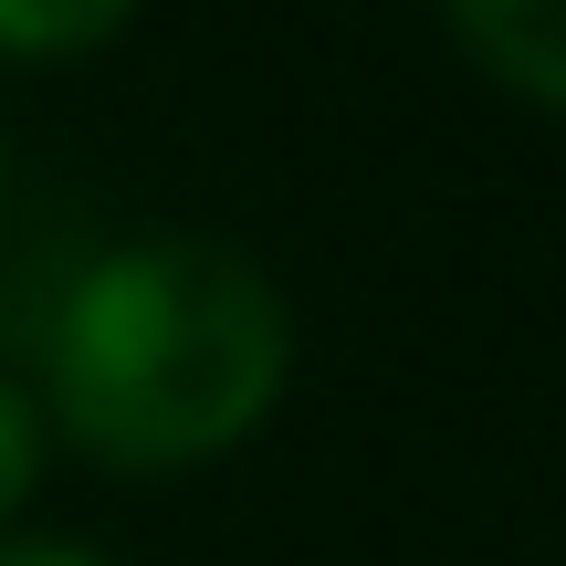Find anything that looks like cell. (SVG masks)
<instances>
[{"instance_id":"obj_3","label":"cell","mask_w":566,"mask_h":566,"mask_svg":"<svg viewBox=\"0 0 566 566\" xmlns=\"http://www.w3.org/2000/svg\"><path fill=\"white\" fill-rule=\"evenodd\" d=\"M137 21V0H0V63H84Z\"/></svg>"},{"instance_id":"obj_1","label":"cell","mask_w":566,"mask_h":566,"mask_svg":"<svg viewBox=\"0 0 566 566\" xmlns=\"http://www.w3.org/2000/svg\"><path fill=\"white\" fill-rule=\"evenodd\" d=\"M294 378V304L210 231L95 252L42 315V409L105 472H189L242 451Z\"/></svg>"},{"instance_id":"obj_6","label":"cell","mask_w":566,"mask_h":566,"mask_svg":"<svg viewBox=\"0 0 566 566\" xmlns=\"http://www.w3.org/2000/svg\"><path fill=\"white\" fill-rule=\"evenodd\" d=\"M0 189H11V147H0Z\"/></svg>"},{"instance_id":"obj_4","label":"cell","mask_w":566,"mask_h":566,"mask_svg":"<svg viewBox=\"0 0 566 566\" xmlns=\"http://www.w3.org/2000/svg\"><path fill=\"white\" fill-rule=\"evenodd\" d=\"M32 483H42V409L0 378V525L32 504Z\"/></svg>"},{"instance_id":"obj_2","label":"cell","mask_w":566,"mask_h":566,"mask_svg":"<svg viewBox=\"0 0 566 566\" xmlns=\"http://www.w3.org/2000/svg\"><path fill=\"white\" fill-rule=\"evenodd\" d=\"M441 11L504 95L566 116V0H441Z\"/></svg>"},{"instance_id":"obj_5","label":"cell","mask_w":566,"mask_h":566,"mask_svg":"<svg viewBox=\"0 0 566 566\" xmlns=\"http://www.w3.org/2000/svg\"><path fill=\"white\" fill-rule=\"evenodd\" d=\"M0 566H116V556L74 546V535H0Z\"/></svg>"}]
</instances>
